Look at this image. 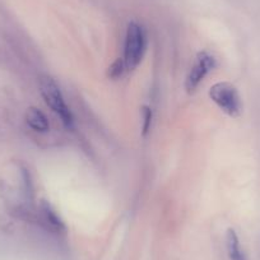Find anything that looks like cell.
<instances>
[{"instance_id": "obj_2", "label": "cell", "mask_w": 260, "mask_h": 260, "mask_svg": "<svg viewBox=\"0 0 260 260\" xmlns=\"http://www.w3.org/2000/svg\"><path fill=\"white\" fill-rule=\"evenodd\" d=\"M146 45L147 39L143 27L136 22H130L125 35L124 57H122L127 71H134L141 64L146 51Z\"/></svg>"}, {"instance_id": "obj_6", "label": "cell", "mask_w": 260, "mask_h": 260, "mask_svg": "<svg viewBox=\"0 0 260 260\" xmlns=\"http://www.w3.org/2000/svg\"><path fill=\"white\" fill-rule=\"evenodd\" d=\"M226 246L230 260H247L246 255H245L244 250H242L241 247V244H240L239 236H237V234L235 232V230H227Z\"/></svg>"}, {"instance_id": "obj_8", "label": "cell", "mask_w": 260, "mask_h": 260, "mask_svg": "<svg viewBox=\"0 0 260 260\" xmlns=\"http://www.w3.org/2000/svg\"><path fill=\"white\" fill-rule=\"evenodd\" d=\"M142 116H143V136H147L152 126L153 112H152V110L148 106H143L142 107Z\"/></svg>"}, {"instance_id": "obj_4", "label": "cell", "mask_w": 260, "mask_h": 260, "mask_svg": "<svg viewBox=\"0 0 260 260\" xmlns=\"http://www.w3.org/2000/svg\"><path fill=\"white\" fill-rule=\"evenodd\" d=\"M216 65L217 62L213 55H211L207 51L199 52L197 57H195L194 64L190 68L186 81H185V89H186L187 93H194L199 87V84L202 83V81L206 78L207 74L216 68Z\"/></svg>"}, {"instance_id": "obj_5", "label": "cell", "mask_w": 260, "mask_h": 260, "mask_svg": "<svg viewBox=\"0 0 260 260\" xmlns=\"http://www.w3.org/2000/svg\"><path fill=\"white\" fill-rule=\"evenodd\" d=\"M26 122L32 130L39 132V133H45L50 127L49 120H47L46 115L41 111V110L36 109V107H29L26 112Z\"/></svg>"}, {"instance_id": "obj_1", "label": "cell", "mask_w": 260, "mask_h": 260, "mask_svg": "<svg viewBox=\"0 0 260 260\" xmlns=\"http://www.w3.org/2000/svg\"><path fill=\"white\" fill-rule=\"evenodd\" d=\"M40 92H41V96L44 97V101L46 102L47 106L60 117L64 126L68 129H73V114L65 102L56 82L51 77L42 76L40 78Z\"/></svg>"}, {"instance_id": "obj_3", "label": "cell", "mask_w": 260, "mask_h": 260, "mask_svg": "<svg viewBox=\"0 0 260 260\" xmlns=\"http://www.w3.org/2000/svg\"><path fill=\"white\" fill-rule=\"evenodd\" d=\"M212 101L231 117H239L242 112V100L236 87L229 82H218L209 88Z\"/></svg>"}, {"instance_id": "obj_7", "label": "cell", "mask_w": 260, "mask_h": 260, "mask_svg": "<svg viewBox=\"0 0 260 260\" xmlns=\"http://www.w3.org/2000/svg\"><path fill=\"white\" fill-rule=\"evenodd\" d=\"M126 67H125V62L122 59H117L114 64L109 68V77L112 79H117L122 76V73L125 72Z\"/></svg>"}]
</instances>
